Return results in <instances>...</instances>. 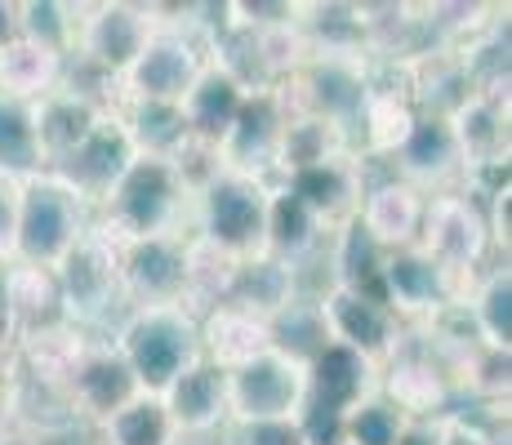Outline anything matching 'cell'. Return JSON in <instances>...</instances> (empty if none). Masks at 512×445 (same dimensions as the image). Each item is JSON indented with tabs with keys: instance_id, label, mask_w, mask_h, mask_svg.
Returning <instances> with one entry per match:
<instances>
[{
	"instance_id": "6da1fadb",
	"label": "cell",
	"mask_w": 512,
	"mask_h": 445,
	"mask_svg": "<svg viewBox=\"0 0 512 445\" xmlns=\"http://www.w3.org/2000/svg\"><path fill=\"white\" fill-rule=\"evenodd\" d=\"M192 219V183L179 161L134 156L116 187L98 201V227L116 241H147V236H187L179 232Z\"/></svg>"
},
{
	"instance_id": "7a4b0ae2",
	"label": "cell",
	"mask_w": 512,
	"mask_h": 445,
	"mask_svg": "<svg viewBox=\"0 0 512 445\" xmlns=\"http://www.w3.org/2000/svg\"><path fill=\"white\" fill-rule=\"evenodd\" d=\"M268 178H250L214 165L210 174H201V183L192 187V232L196 241L223 250L228 259H254L263 254V232H268Z\"/></svg>"
},
{
	"instance_id": "3957f363",
	"label": "cell",
	"mask_w": 512,
	"mask_h": 445,
	"mask_svg": "<svg viewBox=\"0 0 512 445\" xmlns=\"http://www.w3.org/2000/svg\"><path fill=\"white\" fill-rule=\"evenodd\" d=\"M90 223H94L90 205L45 170V174L27 178V183H18V214H14L9 259L23 267H45V272H54L58 259L72 250L76 236Z\"/></svg>"
},
{
	"instance_id": "277c9868",
	"label": "cell",
	"mask_w": 512,
	"mask_h": 445,
	"mask_svg": "<svg viewBox=\"0 0 512 445\" xmlns=\"http://www.w3.org/2000/svg\"><path fill=\"white\" fill-rule=\"evenodd\" d=\"M210 58V36H201L196 18H187V23L161 18L139 49V58L116 81L121 103H183Z\"/></svg>"
},
{
	"instance_id": "5b68a950",
	"label": "cell",
	"mask_w": 512,
	"mask_h": 445,
	"mask_svg": "<svg viewBox=\"0 0 512 445\" xmlns=\"http://www.w3.org/2000/svg\"><path fill=\"white\" fill-rule=\"evenodd\" d=\"M112 343L143 392H165L201 356V325L183 308H134Z\"/></svg>"
},
{
	"instance_id": "8992f818",
	"label": "cell",
	"mask_w": 512,
	"mask_h": 445,
	"mask_svg": "<svg viewBox=\"0 0 512 445\" xmlns=\"http://www.w3.org/2000/svg\"><path fill=\"white\" fill-rule=\"evenodd\" d=\"M277 89L290 112L321 116L348 138L352 125H361V116H366L374 85L361 54H321V49H312Z\"/></svg>"
},
{
	"instance_id": "52a82bcc",
	"label": "cell",
	"mask_w": 512,
	"mask_h": 445,
	"mask_svg": "<svg viewBox=\"0 0 512 445\" xmlns=\"http://www.w3.org/2000/svg\"><path fill=\"white\" fill-rule=\"evenodd\" d=\"M58 312L72 330L98 325L121 303V241L90 223L54 267Z\"/></svg>"
},
{
	"instance_id": "ba28073f",
	"label": "cell",
	"mask_w": 512,
	"mask_h": 445,
	"mask_svg": "<svg viewBox=\"0 0 512 445\" xmlns=\"http://www.w3.org/2000/svg\"><path fill=\"white\" fill-rule=\"evenodd\" d=\"M464 276L446 272L423 245H406V250H388L383 259L379 290L383 303L392 308L397 321H437L441 312L464 308Z\"/></svg>"
},
{
	"instance_id": "9c48e42d",
	"label": "cell",
	"mask_w": 512,
	"mask_h": 445,
	"mask_svg": "<svg viewBox=\"0 0 512 445\" xmlns=\"http://www.w3.org/2000/svg\"><path fill=\"white\" fill-rule=\"evenodd\" d=\"M303 397H308V370L272 348L228 370V423L299 419Z\"/></svg>"
},
{
	"instance_id": "30bf717a",
	"label": "cell",
	"mask_w": 512,
	"mask_h": 445,
	"mask_svg": "<svg viewBox=\"0 0 512 445\" xmlns=\"http://www.w3.org/2000/svg\"><path fill=\"white\" fill-rule=\"evenodd\" d=\"M156 23H161V9L156 5H130V0L85 5L72 54H81L107 85H116L125 76V67L139 58L147 36L156 32Z\"/></svg>"
},
{
	"instance_id": "8fae6325",
	"label": "cell",
	"mask_w": 512,
	"mask_h": 445,
	"mask_svg": "<svg viewBox=\"0 0 512 445\" xmlns=\"http://www.w3.org/2000/svg\"><path fill=\"white\" fill-rule=\"evenodd\" d=\"M285 107L281 89L268 85V89H250L236 112L228 138L219 143V165L223 170H236V174H250V178H268L277 174V147H281V130H285Z\"/></svg>"
},
{
	"instance_id": "7c38bea8",
	"label": "cell",
	"mask_w": 512,
	"mask_h": 445,
	"mask_svg": "<svg viewBox=\"0 0 512 445\" xmlns=\"http://www.w3.org/2000/svg\"><path fill=\"white\" fill-rule=\"evenodd\" d=\"M419 245L446 267V272L468 281V272L481 267V259H486V250H490L486 214L459 192H432L428 205H423Z\"/></svg>"
},
{
	"instance_id": "4fadbf2b",
	"label": "cell",
	"mask_w": 512,
	"mask_h": 445,
	"mask_svg": "<svg viewBox=\"0 0 512 445\" xmlns=\"http://www.w3.org/2000/svg\"><path fill=\"white\" fill-rule=\"evenodd\" d=\"M134 156H139V152H134L130 134H125L121 112H116V107H107L103 121H98L67 156H58V161L49 165V174H54L58 183L72 187L85 205H98L116 187V178L125 174V165H130Z\"/></svg>"
},
{
	"instance_id": "5bb4252c",
	"label": "cell",
	"mask_w": 512,
	"mask_h": 445,
	"mask_svg": "<svg viewBox=\"0 0 512 445\" xmlns=\"http://www.w3.org/2000/svg\"><path fill=\"white\" fill-rule=\"evenodd\" d=\"M187 236L121 241V299L134 308H183Z\"/></svg>"
},
{
	"instance_id": "9a60e30c",
	"label": "cell",
	"mask_w": 512,
	"mask_h": 445,
	"mask_svg": "<svg viewBox=\"0 0 512 445\" xmlns=\"http://www.w3.org/2000/svg\"><path fill=\"white\" fill-rule=\"evenodd\" d=\"M321 316H326L334 343L361 352L374 365H388L392 356L406 348V321H397L388 303L370 299V294L330 285V290L321 294Z\"/></svg>"
},
{
	"instance_id": "2e32d148",
	"label": "cell",
	"mask_w": 512,
	"mask_h": 445,
	"mask_svg": "<svg viewBox=\"0 0 512 445\" xmlns=\"http://www.w3.org/2000/svg\"><path fill=\"white\" fill-rule=\"evenodd\" d=\"M63 388H67V397H72L76 414L98 419V423L143 392L112 339H81V348H76L72 365H67V374H63Z\"/></svg>"
},
{
	"instance_id": "e0dca14e",
	"label": "cell",
	"mask_w": 512,
	"mask_h": 445,
	"mask_svg": "<svg viewBox=\"0 0 512 445\" xmlns=\"http://www.w3.org/2000/svg\"><path fill=\"white\" fill-rule=\"evenodd\" d=\"M277 183L285 187L290 196H299L321 223L339 227L357 214L361 205V156L357 152H339L330 161H317L308 170H294V174H281Z\"/></svg>"
},
{
	"instance_id": "ac0fdd59",
	"label": "cell",
	"mask_w": 512,
	"mask_h": 445,
	"mask_svg": "<svg viewBox=\"0 0 512 445\" xmlns=\"http://www.w3.org/2000/svg\"><path fill=\"white\" fill-rule=\"evenodd\" d=\"M446 121L459 156H464V170H486V165L508 161V94H499L495 85L472 89Z\"/></svg>"
},
{
	"instance_id": "d6986e66",
	"label": "cell",
	"mask_w": 512,
	"mask_h": 445,
	"mask_svg": "<svg viewBox=\"0 0 512 445\" xmlns=\"http://www.w3.org/2000/svg\"><path fill=\"white\" fill-rule=\"evenodd\" d=\"M245 89L236 76L228 72L223 63H205V72L196 76V85L187 89L183 98V121H187V134H192V147H201V152H219V143L228 138L236 112H241L245 103Z\"/></svg>"
},
{
	"instance_id": "ffe728a7",
	"label": "cell",
	"mask_w": 512,
	"mask_h": 445,
	"mask_svg": "<svg viewBox=\"0 0 512 445\" xmlns=\"http://www.w3.org/2000/svg\"><path fill=\"white\" fill-rule=\"evenodd\" d=\"M379 392L406 419H441L450 401V379L428 352L401 348L388 365H379Z\"/></svg>"
},
{
	"instance_id": "44dd1931",
	"label": "cell",
	"mask_w": 512,
	"mask_h": 445,
	"mask_svg": "<svg viewBox=\"0 0 512 445\" xmlns=\"http://www.w3.org/2000/svg\"><path fill=\"white\" fill-rule=\"evenodd\" d=\"M370 392H379V365L366 361L361 352L330 343L317 361L308 365V397L303 405L330 414H348L357 401H366Z\"/></svg>"
},
{
	"instance_id": "7402d4cb",
	"label": "cell",
	"mask_w": 512,
	"mask_h": 445,
	"mask_svg": "<svg viewBox=\"0 0 512 445\" xmlns=\"http://www.w3.org/2000/svg\"><path fill=\"white\" fill-rule=\"evenodd\" d=\"M36 138H41L45 165H54L58 156H67L85 134L103 121V112L112 103L98 98L94 89H76V85H58L45 98H36Z\"/></svg>"
},
{
	"instance_id": "603a6c76",
	"label": "cell",
	"mask_w": 512,
	"mask_h": 445,
	"mask_svg": "<svg viewBox=\"0 0 512 445\" xmlns=\"http://www.w3.org/2000/svg\"><path fill=\"white\" fill-rule=\"evenodd\" d=\"M165 410H170L174 428L183 432H214L228 423V370L210 365L205 356H196L192 365L161 392Z\"/></svg>"
},
{
	"instance_id": "cb8c5ba5",
	"label": "cell",
	"mask_w": 512,
	"mask_h": 445,
	"mask_svg": "<svg viewBox=\"0 0 512 445\" xmlns=\"http://www.w3.org/2000/svg\"><path fill=\"white\" fill-rule=\"evenodd\" d=\"M397 165H401V178L419 192L428 187H446L450 178L464 170V156L455 147V134H450V121L437 112H419L415 125H410L406 143L397 147Z\"/></svg>"
},
{
	"instance_id": "d4e9b609",
	"label": "cell",
	"mask_w": 512,
	"mask_h": 445,
	"mask_svg": "<svg viewBox=\"0 0 512 445\" xmlns=\"http://www.w3.org/2000/svg\"><path fill=\"white\" fill-rule=\"evenodd\" d=\"M423 205H428V192L410 187L406 178H388V183L361 192L357 219L383 250H406V245H419Z\"/></svg>"
},
{
	"instance_id": "484cf974",
	"label": "cell",
	"mask_w": 512,
	"mask_h": 445,
	"mask_svg": "<svg viewBox=\"0 0 512 445\" xmlns=\"http://www.w3.org/2000/svg\"><path fill=\"white\" fill-rule=\"evenodd\" d=\"M326 236H330V227L321 223L299 196H290L281 183H272V192H268V232H263V254H268V259H277V263L299 272V267L321 250Z\"/></svg>"
},
{
	"instance_id": "4316f807",
	"label": "cell",
	"mask_w": 512,
	"mask_h": 445,
	"mask_svg": "<svg viewBox=\"0 0 512 445\" xmlns=\"http://www.w3.org/2000/svg\"><path fill=\"white\" fill-rule=\"evenodd\" d=\"M201 356L219 370H236L250 356L268 352V321L245 308H232V303H219L201 316Z\"/></svg>"
},
{
	"instance_id": "83f0119b",
	"label": "cell",
	"mask_w": 512,
	"mask_h": 445,
	"mask_svg": "<svg viewBox=\"0 0 512 445\" xmlns=\"http://www.w3.org/2000/svg\"><path fill=\"white\" fill-rule=\"evenodd\" d=\"M121 112V125L130 134L139 156H161V161H187L192 134H187L179 103H112Z\"/></svg>"
},
{
	"instance_id": "f1b7e54d",
	"label": "cell",
	"mask_w": 512,
	"mask_h": 445,
	"mask_svg": "<svg viewBox=\"0 0 512 445\" xmlns=\"http://www.w3.org/2000/svg\"><path fill=\"white\" fill-rule=\"evenodd\" d=\"M383 259H388V250L361 227L357 214L330 232V267H334V285L339 290H357L383 303V290H379Z\"/></svg>"
},
{
	"instance_id": "f546056e",
	"label": "cell",
	"mask_w": 512,
	"mask_h": 445,
	"mask_svg": "<svg viewBox=\"0 0 512 445\" xmlns=\"http://www.w3.org/2000/svg\"><path fill=\"white\" fill-rule=\"evenodd\" d=\"M330 343L334 339H330L326 316H321V299H303V294H294L281 312L268 316V348L290 356V361L303 365V370H308Z\"/></svg>"
},
{
	"instance_id": "4dcf8cb0",
	"label": "cell",
	"mask_w": 512,
	"mask_h": 445,
	"mask_svg": "<svg viewBox=\"0 0 512 445\" xmlns=\"http://www.w3.org/2000/svg\"><path fill=\"white\" fill-rule=\"evenodd\" d=\"M294 294H299L294 267L268 259V254L241 259V263H236V272H232V285H228V303H232V308H245V312L263 316V321H268L272 312H281Z\"/></svg>"
},
{
	"instance_id": "1f68e13d",
	"label": "cell",
	"mask_w": 512,
	"mask_h": 445,
	"mask_svg": "<svg viewBox=\"0 0 512 445\" xmlns=\"http://www.w3.org/2000/svg\"><path fill=\"white\" fill-rule=\"evenodd\" d=\"M45 152L36 138V107L23 98L0 94V178L5 183H27L45 174Z\"/></svg>"
},
{
	"instance_id": "d6a6232c",
	"label": "cell",
	"mask_w": 512,
	"mask_h": 445,
	"mask_svg": "<svg viewBox=\"0 0 512 445\" xmlns=\"http://www.w3.org/2000/svg\"><path fill=\"white\" fill-rule=\"evenodd\" d=\"M9 316H14V339L49 330V325H63L54 272H45V267H23L9 259Z\"/></svg>"
},
{
	"instance_id": "836d02e7",
	"label": "cell",
	"mask_w": 512,
	"mask_h": 445,
	"mask_svg": "<svg viewBox=\"0 0 512 445\" xmlns=\"http://www.w3.org/2000/svg\"><path fill=\"white\" fill-rule=\"evenodd\" d=\"M58 85H63V58L58 54L23 41V36L0 49V94L36 103V98H45Z\"/></svg>"
},
{
	"instance_id": "e575fe53",
	"label": "cell",
	"mask_w": 512,
	"mask_h": 445,
	"mask_svg": "<svg viewBox=\"0 0 512 445\" xmlns=\"http://www.w3.org/2000/svg\"><path fill=\"white\" fill-rule=\"evenodd\" d=\"M98 428H103V445H179V428L161 392H139L130 405L107 414Z\"/></svg>"
},
{
	"instance_id": "d590c367",
	"label": "cell",
	"mask_w": 512,
	"mask_h": 445,
	"mask_svg": "<svg viewBox=\"0 0 512 445\" xmlns=\"http://www.w3.org/2000/svg\"><path fill=\"white\" fill-rule=\"evenodd\" d=\"M464 312L486 348L512 352V272L508 267H490L472 294L464 299Z\"/></svg>"
},
{
	"instance_id": "8d00e7d4",
	"label": "cell",
	"mask_w": 512,
	"mask_h": 445,
	"mask_svg": "<svg viewBox=\"0 0 512 445\" xmlns=\"http://www.w3.org/2000/svg\"><path fill=\"white\" fill-rule=\"evenodd\" d=\"M339 152H352V147L330 121L290 112L285 116V130H281V147H277V178L308 170V165H317V161H330V156H339Z\"/></svg>"
},
{
	"instance_id": "74e56055",
	"label": "cell",
	"mask_w": 512,
	"mask_h": 445,
	"mask_svg": "<svg viewBox=\"0 0 512 445\" xmlns=\"http://www.w3.org/2000/svg\"><path fill=\"white\" fill-rule=\"evenodd\" d=\"M236 259H228L223 250L187 236V290H183V312H192L201 321L210 308L228 303V285H232Z\"/></svg>"
},
{
	"instance_id": "f35d334b",
	"label": "cell",
	"mask_w": 512,
	"mask_h": 445,
	"mask_svg": "<svg viewBox=\"0 0 512 445\" xmlns=\"http://www.w3.org/2000/svg\"><path fill=\"white\" fill-rule=\"evenodd\" d=\"M415 103L397 89H370L366 116H361V152L370 156H392L406 143L410 125H415Z\"/></svg>"
},
{
	"instance_id": "ab89813d",
	"label": "cell",
	"mask_w": 512,
	"mask_h": 445,
	"mask_svg": "<svg viewBox=\"0 0 512 445\" xmlns=\"http://www.w3.org/2000/svg\"><path fill=\"white\" fill-rule=\"evenodd\" d=\"M85 5H58V0H27L18 5V36L49 54L67 58L76 49V27H81Z\"/></svg>"
},
{
	"instance_id": "60d3db41",
	"label": "cell",
	"mask_w": 512,
	"mask_h": 445,
	"mask_svg": "<svg viewBox=\"0 0 512 445\" xmlns=\"http://www.w3.org/2000/svg\"><path fill=\"white\" fill-rule=\"evenodd\" d=\"M406 423L410 419L383 392H370L366 401H357L343 414V445H392Z\"/></svg>"
},
{
	"instance_id": "b9f144b4",
	"label": "cell",
	"mask_w": 512,
	"mask_h": 445,
	"mask_svg": "<svg viewBox=\"0 0 512 445\" xmlns=\"http://www.w3.org/2000/svg\"><path fill=\"white\" fill-rule=\"evenodd\" d=\"M459 370H464V379H468L472 392H481V397H495V401H508L512 352L477 343V348H468L464 356H459Z\"/></svg>"
},
{
	"instance_id": "7bdbcfd3",
	"label": "cell",
	"mask_w": 512,
	"mask_h": 445,
	"mask_svg": "<svg viewBox=\"0 0 512 445\" xmlns=\"http://www.w3.org/2000/svg\"><path fill=\"white\" fill-rule=\"evenodd\" d=\"M228 445H303V432H299V419L228 423Z\"/></svg>"
},
{
	"instance_id": "ee69618b",
	"label": "cell",
	"mask_w": 512,
	"mask_h": 445,
	"mask_svg": "<svg viewBox=\"0 0 512 445\" xmlns=\"http://www.w3.org/2000/svg\"><path fill=\"white\" fill-rule=\"evenodd\" d=\"M446 419L450 414H441V419H410L392 445H446Z\"/></svg>"
},
{
	"instance_id": "f6af8a7d",
	"label": "cell",
	"mask_w": 512,
	"mask_h": 445,
	"mask_svg": "<svg viewBox=\"0 0 512 445\" xmlns=\"http://www.w3.org/2000/svg\"><path fill=\"white\" fill-rule=\"evenodd\" d=\"M14 214H18V183L0 178V254L9 259V241H14Z\"/></svg>"
},
{
	"instance_id": "bcb514c9",
	"label": "cell",
	"mask_w": 512,
	"mask_h": 445,
	"mask_svg": "<svg viewBox=\"0 0 512 445\" xmlns=\"http://www.w3.org/2000/svg\"><path fill=\"white\" fill-rule=\"evenodd\" d=\"M14 348V316H9V259L0 254V352Z\"/></svg>"
},
{
	"instance_id": "7dc6e473",
	"label": "cell",
	"mask_w": 512,
	"mask_h": 445,
	"mask_svg": "<svg viewBox=\"0 0 512 445\" xmlns=\"http://www.w3.org/2000/svg\"><path fill=\"white\" fill-rule=\"evenodd\" d=\"M508 205H512V192H508V187H499V192H495V223H490V241H499L504 250H508V241H512Z\"/></svg>"
},
{
	"instance_id": "c3c4849f",
	"label": "cell",
	"mask_w": 512,
	"mask_h": 445,
	"mask_svg": "<svg viewBox=\"0 0 512 445\" xmlns=\"http://www.w3.org/2000/svg\"><path fill=\"white\" fill-rule=\"evenodd\" d=\"M446 445H486V432L472 428V423L459 419V414H450L446 419Z\"/></svg>"
},
{
	"instance_id": "681fc988",
	"label": "cell",
	"mask_w": 512,
	"mask_h": 445,
	"mask_svg": "<svg viewBox=\"0 0 512 445\" xmlns=\"http://www.w3.org/2000/svg\"><path fill=\"white\" fill-rule=\"evenodd\" d=\"M9 41H18V5L14 0H0V49Z\"/></svg>"
},
{
	"instance_id": "f907efd6",
	"label": "cell",
	"mask_w": 512,
	"mask_h": 445,
	"mask_svg": "<svg viewBox=\"0 0 512 445\" xmlns=\"http://www.w3.org/2000/svg\"><path fill=\"white\" fill-rule=\"evenodd\" d=\"M9 388H14V361H9V352H0V423L9 414Z\"/></svg>"
},
{
	"instance_id": "816d5d0a",
	"label": "cell",
	"mask_w": 512,
	"mask_h": 445,
	"mask_svg": "<svg viewBox=\"0 0 512 445\" xmlns=\"http://www.w3.org/2000/svg\"><path fill=\"white\" fill-rule=\"evenodd\" d=\"M0 445H41V437H27V432L9 428V423H0Z\"/></svg>"
}]
</instances>
